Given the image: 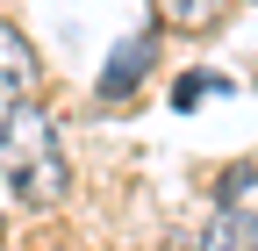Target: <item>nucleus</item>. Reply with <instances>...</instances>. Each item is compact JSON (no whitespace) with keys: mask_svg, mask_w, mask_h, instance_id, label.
<instances>
[{"mask_svg":"<svg viewBox=\"0 0 258 251\" xmlns=\"http://www.w3.org/2000/svg\"><path fill=\"white\" fill-rule=\"evenodd\" d=\"M0 186L22 201V208H57L72 194V158L57 144V122L50 108L22 101L0 115Z\"/></svg>","mask_w":258,"mask_h":251,"instance_id":"f257e3e1","label":"nucleus"},{"mask_svg":"<svg viewBox=\"0 0 258 251\" xmlns=\"http://www.w3.org/2000/svg\"><path fill=\"white\" fill-rule=\"evenodd\" d=\"M151 57H158V22H151V29H137L129 43H115L108 72H101V101H122V93H137V86H144V72H151Z\"/></svg>","mask_w":258,"mask_h":251,"instance_id":"f03ea898","label":"nucleus"},{"mask_svg":"<svg viewBox=\"0 0 258 251\" xmlns=\"http://www.w3.org/2000/svg\"><path fill=\"white\" fill-rule=\"evenodd\" d=\"M36 93V50L15 22H0V108H22Z\"/></svg>","mask_w":258,"mask_h":251,"instance_id":"7ed1b4c3","label":"nucleus"},{"mask_svg":"<svg viewBox=\"0 0 258 251\" xmlns=\"http://www.w3.org/2000/svg\"><path fill=\"white\" fill-rule=\"evenodd\" d=\"M208 251H258V215H251V208H222Z\"/></svg>","mask_w":258,"mask_h":251,"instance_id":"20e7f679","label":"nucleus"},{"mask_svg":"<svg viewBox=\"0 0 258 251\" xmlns=\"http://www.w3.org/2000/svg\"><path fill=\"white\" fill-rule=\"evenodd\" d=\"M158 15H165V22H186V29H208L215 22V0H158Z\"/></svg>","mask_w":258,"mask_h":251,"instance_id":"39448f33","label":"nucleus"},{"mask_svg":"<svg viewBox=\"0 0 258 251\" xmlns=\"http://www.w3.org/2000/svg\"><path fill=\"white\" fill-rule=\"evenodd\" d=\"M208 93H222V79H179V86H172V101L194 108V101H208Z\"/></svg>","mask_w":258,"mask_h":251,"instance_id":"423d86ee","label":"nucleus"}]
</instances>
